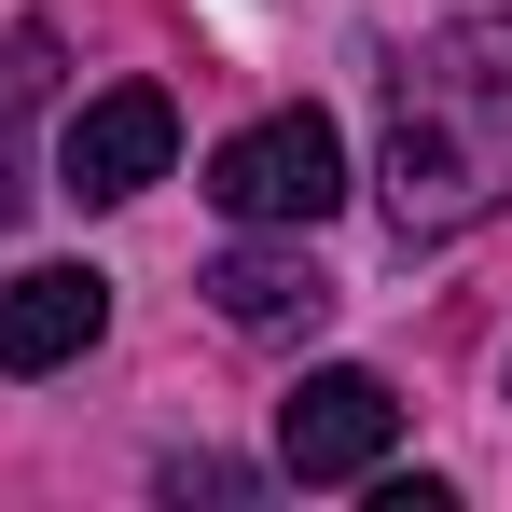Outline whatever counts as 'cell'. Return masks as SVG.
<instances>
[{
	"instance_id": "cell-3",
	"label": "cell",
	"mask_w": 512,
	"mask_h": 512,
	"mask_svg": "<svg viewBox=\"0 0 512 512\" xmlns=\"http://www.w3.org/2000/svg\"><path fill=\"white\" fill-rule=\"evenodd\" d=\"M388 443H402V388L360 374V360H319L277 402V471L291 485H360V471H388Z\"/></svg>"
},
{
	"instance_id": "cell-1",
	"label": "cell",
	"mask_w": 512,
	"mask_h": 512,
	"mask_svg": "<svg viewBox=\"0 0 512 512\" xmlns=\"http://www.w3.org/2000/svg\"><path fill=\"white\" fill-rule=\"evenodd\" d=\"M388 222L416 236H471L485 208H512V14H457L388 70Z\"/></svg>"
},
{
	"instance_id": "cell-5",
	"label": "cell",
	"mask_w": 512,
	"mask_h": 512,
	"mask_svg": "<svg viewBox=\"0 0 512 512\" xmlns=\"http://www.w3.org/2000/svg\"><path fill=\"white\" fill-rule=\"evenodd\" d=\"M111 333V277L97 263H28L14 291H0V374H56V360H84Z\"/></svg>"
},
{
	"instance_id": "cell-7",
	"label": "cell",
	"mask_w": 512,
	"mask_h": 512,
	"mask_svg": "<svg viewBox=\"0 0 512 512\" xmlns=\"http://www.w3.org/2000/svg\"><path fill=\"white\" fill-rule=\"evenodd\" d=\"M42 97H56V42L14 28V42H0V236H14L28 194H42V180H28V111H42Z\"/></svg>"
},
{
	"instance_id": "cell-6",
	"label": "cell",
	"mask_w": 512,
	"mask_h": 512,
	"mask_svg": "<svg viewBox=\"0 0 512 512\" xmlns=\"http://www.w3.org/2000/svg\"><path fill=\"white\" fill-rule=\"evenodd\" d=\"M208 305H222L236 333H305V319L333 305V277H319L305 250H222L208 263Z\"/></svg>"
},
{
	"instance_id": "cell-2",
	"label": "cell",
	"mask_w": 512,
	"mask_h": 512,
	"mask_svg": "<svg viewBox=\"0 0 512 512\" xmlns=\"http://www.w3.org/2000/svg\"><path fill=\"white\" fill-rule=\"evenodd\" d=\"M208 194H222V222H250V236H319L346 208L333 111H263V125H236V139L208 153Z\"/></svg>"
},
{
	"instance_id": "cell-4",
	"label": "cell",
	"mask_w": 512,
	"mask_h": 512,
	"mask_svg": "<svg viewBox=\"0 0 512 512\" xmlns=\"http://www.w3.org/2000/svg\"><path fill=\"white\" fill-rule=\"evenodd\" d=\"M167 153H180L167 84H111V97H84V111L56 125V194L125 208V194H153V180H167Z\"/></svg>"
}]
</instances>
